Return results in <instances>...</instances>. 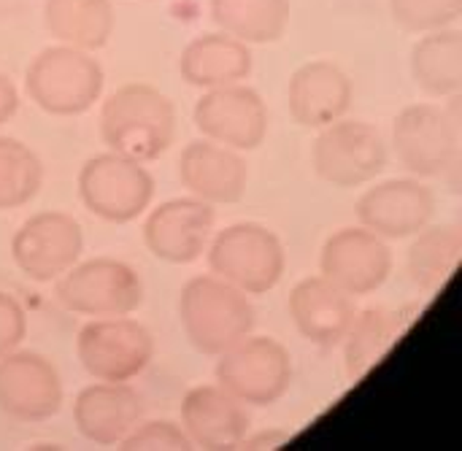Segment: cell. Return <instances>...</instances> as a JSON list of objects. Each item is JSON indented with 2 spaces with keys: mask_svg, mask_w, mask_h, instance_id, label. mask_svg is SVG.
Segmentation results:
<instances>
[{
  "mask_svg": "<svg viewBox=\"0 0 462 451\" xmlns=\"http://www.w3.org/2000/svg\"><path fill=\"white\" fill-rule=\"evenodd\" d=\"M211 19L244 43H273L290 24V0H211Z\"/></svg>",
  "mask_w": 462,
  "mask_h": 451,
  "instance_id": "27",
  "label": "cell"
},
{
  "mask_svg": "<svg viewBox=\"0 0 462 451\" xmlns=\"http://www.w3.org/2000/svg\"><path fill=\"white\" fill-rule=\"evenodd\" d=\"M100 62L76 46H46L27 65L24 89L30 100L51 116L87 114L103 95Z\"/></svg>",
  "mask_w": 462,
  "mask_h": 451,
  "instance_id": "3",
  "label": "cell"
},
{
  "mask_svg": "<svg viewBox=\"0 0 462 451\" xmlns=\"http://www.w3.org/2000/svg\"><path fill=\"white\" fill-rule=\"evenodd\" d=\"M217 208L198 198H173L157 206L146 225V249L171 265H189L203 257L214 238Z\"/></svg>",
  "mask_w": 462,
  "mask_h": 451,
  "instance_id": "14",
  "label": "cell"
},
{
  "mask_svg": "<svg viewBox=\"0 0 462 451\" xmlns=\"http://www.w3.org/2000/svg\"><path fill=\"white\" fill-rule=\"evenodd\" d=\"M24 336H27V317L22 303L8 292H0V357L19 349Z\"/></svg>",
  "mask_w": 462,
  "mask_h": 451,
  "instance_id": "31",
  "label": "cell"
},
{
  "mask_svg": "<svg viewBox=\"0 0 462 451\" xmlns=\"http://www.w3.org/2000/svg\"><path fill=\"white\" fill-rule=\"evenodd\" d=\"M57 300L81 317H130L143 303V281L127 262L95 257L57 279Z\"/></svg>",
  "mask_w": 462,
  "mask_h": 451,
  "instance_id": "8",
  "label": "cell"
},
{
  "mask_svg": "<svg viewBox=\"0 0 462 451\" xmlns=\"http://www.w3.org/2000/svg\"><path fill=\"white\" fill-rule=\"evenodd\" d=\"M100 135L108 152L152 162L162 157L176 138V106L152 84H125L111 92L100 108Z\"/></svg>",
  "mask_w": 462,
  "mask_h": 451,
  "instance_id": "1",
  "label": "cell"
},
{
  "mask_svg": "<svg viewBox=\"0 0 462 451\" xmlns=\"http://www.w3.org/2000/svg\"><path fill=\"white\" fill-rule=\"evenodd\" d=\"M462 254V230L457 225H428L414 235V244L406 254V271L411 284L433 295L455 273Z\"/></svg>",
  "mask_w": 462,
  "mask_h": 451,
  "instance_id": "26",
  "label": "cell"
},
{
  "mask_svg": "<svg viewBox=\"0 0 462 451\" xmlns=\"http://www.w3.org/2000/svg\"><path fill=\"white\" fill-rule=\"evenodd\" d=\"M390 14L409 32H433L460 19L462 0H390Z\"/></svg>",
  "mask_w": 462,
  "mask_h": 451,
  "instance_id": "29",
  "label": "cell"
},
{
  "mask_svg": "<svg viewBox=\"0 0 462 451\" xmlns=\"http://www.w3.org/2000/svg\"><path fill=\"white\" fill-rule=\"evenodd\" d=\"M436 214V192L420 179H390L371 187L360 203V225L384 241L411 238L430 225Z\"/></svg>",
  "mask_w": 462,
  "mask_h": 451,
  "instance_id": "16",
  "label": "cell"
},
{
  "mask_svg": "<svg viewBox=\"0 0 462 451\" xmlns=\"http://www.w3.org/2000/svg\"><path fill=\"white\" fill-rule=\"evenodd\" d=\"M43 24L57 43L97 51L111 41L116 14L111 0H43Z\"/></svg>",
  "mask_w": 462,
  "mask_h": 451,
  "instance_id": "24",
  "label": "cell"
},
{
  "mask_svg": "<svg viewBox=\"0 0 462 451\" xmlns=\"http://www.w3.org/2000/svg\"><path fill=\"white\" fill-rule=\"evenodd\" d=\"M141 395L125 382H97L84 387L73 403V422L95 446H119L141 422Z\"/></svg>",
  "mask_w": 462,
  "mask_h": 451,
  "instance_id": "21",
  "label": "cell"
},
{
  "mask_svg": "<svg viewBox=\"0 0 462 451\" xmlns=\"http://www.w3.org/2000/svg\"><path fill=\"white\" fill-rule=\"evenodd\" d=\"M179 73L187 84L200 89L241 84L252 73V49L222 30L206 32L184 46L179 57Z\"/></svg>",
  "mask_w": 462,
  "mask_h": 451,
  "instance_id": "22",
  "label": "cell"
},
{
  "mask_svg": "<svg viewBox=\"0 0 462 451\" xmlns=\"http://www.w3.org/2000/svg\"><path fill=\"white\" fill-rule=\"evenodd\" d=\"M43 184L38 154L8 135H0V211L27 206Z\"/></svg>",
  "mask_w": 462,
  "mask_h": 451,
  "instance_id": "28",
  "label": "cell"
},
{
  "mask_svg": "<svg viewBox=\"0 0 462 451\" xmlns=\"http://www.w3.org/2000/svg\"><path fill=\"white\" fill-rule=\"evenodd\" d=\"M122 449H192L187 433L173 422H146L135 425L130 436L119 444Z\"/></svg>",
  "mask_w": 462,
  "mask_h": 451,
  "instance_id": "30",
  "label": "cell"
},
{
  "mask_svg": "<svg viewBox=\"0 0 462 451\" xmlns=\"http://www.w3.org/2000/svg\"><path fill=\"white\" fill-rule=\"evenodd\" d=\"M179 179L192 198L211 206H227L246 195L249 168L236 149L200 138L184 146L179 157Z\"/></svg>",
  "mask_w": 462,
  "mask_h": 451,
  "instance_id": "18",
  "label": "cell"
},
{
  "mask_svg": "<svg viewBox=\"0 0 462 451\" xmlns=\"http://www.w3.org/2000/svg\"><path fill=\"white\" fill-rule=\"evenodd\" d=\"M411 76L433 97H455L462 89V32L441 27L422 32L411 49Z\"/></svg>",
  "mask_w": 462,
  "mask_h": 451,
  "instance_id": "25",
  "label": "cell"
},
{
  "mask_svg": "<svg viewBox=\"0 0 462 451\" xmlns=\"http://www.w3.org/2000/svg\"><path fill=\"white\" fill-rule=\"evenodd\" d=\"M217 384L244 406L265 409L279 403L292 384V357L284 344L268 336H246L219 354Z\"/></svg>",
  "mask_w": 462,
  "mask_h": 451,
  "instance_id": "5",
  "label": "cell"
},
{
  "mask_svg": "<svg viewBox=\"0 0 462 451\" xmlns=\"http://www.w3.org/2000/svg\"><path fill=\"white\" fill-rule=\"evenodd\" d=\"M179 319L187 341L208 357H219L254 330V306L246 292L219 276H195L181 287Z\"/></svg>",
  "mask_w": 462,
  "mask_h": 451,
  "instance_id": "2",
  "label": "cell"
},
{
  "mask_svg": "<svg viewBox=\"0 0 462 451\" xmlns=\"http://www.w3.org/2000/svg\"><path fill=\"white\" fill-rule=\"evenodd\" d=\"M393 149L398 162L420 176H447L460 162L457 116L436 103L406 106L393 124Z\"/></svg>",
  "mask_w": 462,
  "mask_h": 451,
  "instance_id": "7",
  "label": "cell"
},
{
  "mask_svg": "<svg viewBox=\"0 0 462 451\" xmlns=\"http://www.w3.org/2000/svg\"><path fill=\"white\" fill-rule=\"evenodd\" d=\"M84 252L81 225L62 211H41L19 225L11 238V257L16 268L41 284L57 281L70 271Z\"/></svg>",
  "mask_w": 462,
  "mask_h": 451,
  "instance_id": "11",
  "label": "cell"
},
{
  "mask_svg": "<svg viewBox=\"0 0 462 451\" xmlns=\"http://www.w3.org/2000/svg\"><path fill=\"white\" fill-rule=\"evenodd\" d=\"M249 406L219 384H200L181 400V430L192 446L236 449L249 436Z\"/></svg>",
  "mask_w": 462,
  "mask_h": 451,
  "instance_id": "17",
  "label": "cell"
},
{
  "mask_svg": "<svg viewBox=\"0 0 462 451\" xmlns=\"http://www.w3.org/2000/svg\"><path fill=\"white\" fill-rule=\"evenodd\" d=\"M19 108V92L8 76L0 73V124H5Z\"/></svg>",
  "mask_w": 462,
  "mask_h": 451,
  "instance_id": "32",
  "label": "cell"
},
{
  "mask_svg": "<svg viewBox=\"0 0 462 451\" xmlns=\"http://www.w3.org/2000/svg\"><path fill=\"white\" fill-rule=\"evenodd\" d=\"M414 314H420L417 306L406 308H368L357 311L346 338H344V363L346 376L352 382H360L374 365L384 360V354L398 344V338L409 330L414 322Z\"/></svg>",
  "mask_w": 462,
  "mask_h": 451,
  "instance_id": "23",
  "label": "cell"
},
{
  "mask_svg": "<svg viewBox=\"0 0 462 451\" xmlns=\"http://www.w3.org/2000/svg\"><path fill=\"white\" fill-rule=\"evenodd\" d=\"M206 254L211 273L246 295L271 292L287 268L282 238L260 222H236L219 230Z\"/></svg>",
  "mask_w": 462,
  "mask_h": 451,
  "instance_id": "4",
  "label": "cell"
},
{
  "mask_svg": "<svg viewBox=\"0 0 462 451\" xmlns=\"http://www.w3.org/2000/svg\"><path fill=\"white\" fill-rule=\"evenodd\" d=\"M79 198L89 214L103 222L125 225L138 219L152 198L154 179L143 162L116 152L89 157L79 170Z\"/></svg>",
  "mask_w": 462,
  "mask_h": 451,
  "instance_id": "6",
  "label": "cell"
},
{
  "mask_svg": "<svg viewBox=\"0 0 462 451\" xmlns=\"http://www.w3.org/2000/svg\"><path fill=\"white\" fill-rule=\"evenodd\" d=\"M322 276L352 298L376 292L393 273V249L368 227H344L333 233L319 254Z\"/></svg>",
  "mask_w": 462,
  "mask_h": 451,
  "instance_id": "13",
  "label": "cell"
},
{
  "mask_svg": "<svg viewBox=\"0 0 462 451\" xmlns=\"http://www.w3.org/2000/svg\"><path fill=\"white\" fill-rule=\"evenodd\" d=\"M76 354L95 382L125 384L138 379L154 360V338L138 319L100 317L81 327Z\"/></svg>",
  "mask_w": 462,
  "mask_h": 451,
  "instance_id": "9",
  "label": "cell"
},
{
  "mask_svg": "<svg viewBox=\"0 0 462 451\" xmlns=\"http://www.w3.org/2000/svg\"><path fill=\"white\" fill-rule=\"evenodd\" d=\"M62 409L57 368L38 352L14 349L0 357V411L19 422H43Z\"/></svg>",
  "mask_w": 462,
  "mask_h": 451,
  "instance_id": "15",
  "label": "cell"
},
{
  "mask_svg": "<svg viewBox=\"0 0 462 451\" xmlns=\"http://www.w3.org/2000/svg\"><path fill=\"white\" fill-rule=\"evenodd\" d=\"M355 97L352 78L330 60H311L300 65L287 87L290 114L300 127L322 130L336 119H344Z\"/></svg>",
  "mask_w": 462,
  "mask_h": 451,
  "instance_id": "20",
  "label": "cell"
},
{
  "mask_svg": "<svg viewBox=\"0 0 462 451\" xmlns=\"http://www.w3.org/2000/svg\"><path fill=\"white\" fill-rule=\"evenodd\" d=\"M290 438V433H284V430H271V433H260V436H254V438H244L241 441V446H246V449H276V446H282L284 441Z\"/></svg>",
  "mask_w": 462,
  "mask_h": 451,
  "instance_id": "33",
  "label": "cell"
},
{
  "mask_svg": "<svg viewBox=\"0 0 462 451\" xmlns=\"http://www.w3.org/2000/svg\"><path fill=\"white\" fill-rule=\"evenodd\" d=\"M311 162L322 181L352 189L382 176L387 168V143L371 122L336 119L319 130Z\"/></svg>",
  "mask_w": 462,
  "mask_h": 451,
  "instance_id": "10",
  "label": "cell"
},
{
  "mask_svg": "<svg viewBox=\"0 0 462 451\" xmlns=\"http://www.w3.org/2000/svg\"><path fill=\"white\" fill-rule=\"evenodd\" d=\"M287 308L298 333L306 341L325 346V349L344 344L357 317L355 298L325 276H309L298 281L295 290L290 292Z\"/></svg>",
  "mask_w": 462,
  "mask_h": 451,
  "instance_id": "19",
  "label": "cell"
},
{
  "mask_svg": "<svg viewBox=\"0 0 462 451\" xmlns=\"http://www.w3.org/2000/svg\"><path fill=\"white\" fill-rule=\"evenodd\" d=\"M192 119L203 138L236 152H252L268 135V106L244 81L206 89L195 103Z\"/></svg>",
  "mask_w": 462,
  "mask_h": 451,
  "instance_id": "12",
  "label": "cell"
}]
</instances>
